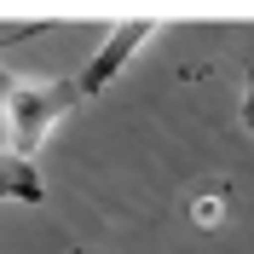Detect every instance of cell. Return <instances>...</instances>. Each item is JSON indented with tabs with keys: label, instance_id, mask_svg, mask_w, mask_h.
<instances>
[{
	"label": "cell",
	"instance_id": "6da1fadb",
	"mask_svg": "<svg viewBox=\"0 0 254 254\" xmlns=\"http://www.w3.org/2000/svg\"><path fill=\"white\" fill-rule=\"evenodd\" d=\"M81 104L75 81H12L6 75V87H0V116H6V139H12V150L23 162L47 144V133L64 122V116Z\"/></svg>",
	"mask_w": 254,
	"mask_h": 254
},
{
	"label": "cell",
	"instance_id": "7a4b0ae2",
	"mask_svg": "<svg viewBox=\"0 0 254 254\" xmlns=\"http://www.w3.org/2000/svg\"><path fill=\"white\" fill-rule=\"evenodd\" d=\"M156 29H162L156 17H122V23H116V29L104 35V41H98V52H93L87 64H81V75H75V93H81V98L104 93V87L116 81V69H122V64L133 58V52H139V47H144V41H150Z\"/></svg>",
	"mask_w": 254,
	"mask_h": 254
},
{
	"label": "cell",
	"instance_id": "3957f363",
	"mask_svg": "<svg viewBox=\"0 0 254 254\" xmlns=\"http://www.w3.org/2000/svg\"><path fill=\"white\" fill-rule=\"evenodd\" d=\"M0 196H12V202H41L47 196L35 162H23L17 150H0Z\"/></svg>",
	"mask_w": 254,
	"mask_h": 254
},
{
	"label": "cell",
	"instance_id": "277c9868",
	"mask_svg": "<svg viewBox=\"0 0 254 254\" xmlns=\"http://www.w3.org/2000/svg\"><path fill=\"white\" fill-rule=\"evenodd\" d=\"M220 214H225L220 196H196V208H190V220H196V225H220Z\"/></svg>",
	"mask_w": 254,
	"mask_h": 254
},
{
	"label": "cell",
	"instance_id": "5b68a950",
	"mask_svg": "<svg viewBox=\"0 0 254 254\" xmlns=\"http://www.w3.org/2000/svg\"><path fill=\"white\" fill-rule=\"evenodd\" d=\"M243 127L254 133V69H249V81H243Z\"/></svg>",
	"mask_w": 254,
	"mask_h": 254
}]
</instances>
